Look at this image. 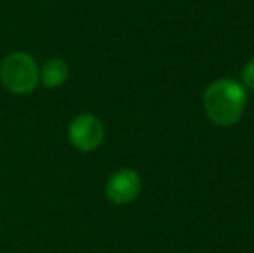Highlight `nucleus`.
I'll return each mask as SVG.
<instances>
[{"instance_id": "nucleus-6", "label": "nucleus", "mask_w": 254, "mask_h": 253, "mask_svg": "<svg viewBox=\"0 0 254 253\" xmlns=\"http://www.w3.org/2000/svg\"><path fill=\"white\" fill-rule=\"evenodd\" d=\"M242 80H244V85L254 90V58L244 66V71H242Z\"/></svg>"}, {"instance_id": "nucleus-2", "label": "nucleus", "mask_w": 254, "mask_h": 253, "mask_svg": "<svg viewBox=\"0 0 254 253\" xmlns=\"http://www.w3.org/2000/svg\"><path fill=\"white\" fill-rule=\"evenodd\" d=\"M0 80L12 94H30L40 82V68L26 52H12L2 61Z\"/></svg>"}, {"instance_id": "nucleus-3", "label": "nucleus", "mask_w": 254, "mask_h": 253, "mask_svg": "<svg viewBox=\"0 0 254 253\" xmlns=\"http://www.w3.org/2000/svg\"><path fill=\"white\" fill-rule=\"evenodd\" d=\"M69 142L81 153L95 151L104 141V127L97 116L90 113H81L67 128Z\"/></svg>"}, {"instance_id": "nucleus-4", "label": "nucleus", "mask_w": 254, "mask_h": 253, "mask_svg": "<svg viewBox=\"0 0 254 253\" xmlns=\"http://www.w3.org/2000/svg\"><path fill=\"white\" fill-rule=\"evenodd\" d=\"M142 189L140 175L131 169H120L109 177L106 184V194L116 205L131 203Z\"/></svg>"}, {"instance_id": "nucleus-1", "label": "nucleus", "mask_w": 254, "mask_h": 253, "mask_svg": "<svg viewBox=\"0 0 254 253\" xmlns=\"http://www.w3.org/2000/svg\"><path fill=\"white\" fill-rule=\"evenodd\" d=\"M204 111L218 127L235 125L246 109V88L230 78L209 84L202 97Z\"/></svg>"}, {"instance_id": "nucleus-5", "label": "nucleus", "mask_w": 254, "mask_h": 253, "mask_svg": "<svg viewBox=\"0 0 254 253\" xmlns=\"http://www.w3.org/2000/svg\"><path fill=\"white\" fill-rule=\"evenodd\" d=\"M67 77H69V68H67L66 61L59 58L49 59L40 70V80L47 88H57L64 85Z\"/></svg>"}]
</instances>
